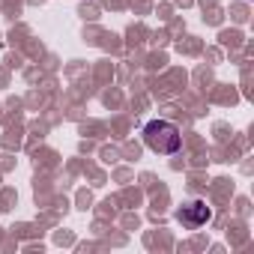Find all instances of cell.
<instances>
[{"label":"cell","mask_w":254,"mask_h":254,"mask_svg":"<svg viewBox=\"0 0 254 254\" xmlns=\"http://www.w3.org/2000/svg\"><path fill=\"white\" fill-rule=\"evenodd\" d=\"M144 144L153 150V153H162V156H174L180 153L183 147V135L174 123L168 120H150L144 126Z\"/></svg>","instance_id":"1"},{"label":"cell","mask_w":254,"mask_h":254,"mask_svg":"<svg viewBox=\"0 0 254 254\" xmlns=\"http://www.w3.org/2000/svg\"><path fill=\"white\" fill-rule=\"evenodd\" d=\"M209 218H212V209L206 206V200H189V203H183V209H180V221H183L189 230L203 227Z\"/></svg>","instance_id":"2"}]
</instances>
